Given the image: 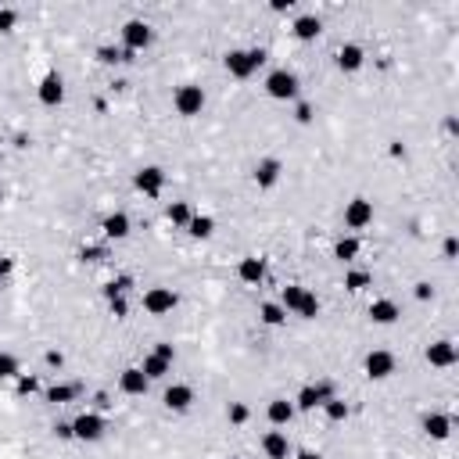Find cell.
<instances>
[{
    "mask_svg": "<svg viewBox=\"0 0 459 459\" xmlns=\"http://www.w3.org/2000/svg\"><path fill=\"white\" fill-rule=\"evenodd\" d=\"M262 61H266V51H262V47H255V51H230L223 58V65H226V72L233 79H248L251 72L262 65Z\"/></svg>",
    "mask_w": 459,
    "mask_h": 459,
    "instance_id": "6da1fadb",
    "label": "cell"
},
{
    "mask_svg": "<svg viewBox=\"0 0 459 459\" xmlns=\"http://www.w3.org/2000/svg\"><path fill=\"white\" fill-rule=\"evenodd\" d=\"M266 93L273 101H294L298 97V75L287 72V69H276L266 75Z\"/></svg>",
    "mask_w": 459,
    "mask_h": 459,
    "instance_id": "7a4b0ae2",
    "label": "cell"
},
{
    "mask_svg": "<svg viewBox=\"0 0 459 459\" xmlns=\"http://www.w3.org/2000/svg\"><path fill=\"white\" fill-rule=\"evenodd\" d=\"M151 40H154V33H151V25L144 19H130V22L122 25V43H126V51H130V54L148 51Z\"/></svg>",
    "mask_w": 459,
    "mask_h": 459,
    "instance_id": "3957f363",
    "label": "cell"
},
{
    "mask_svg": "<svg viewBox=\"0 0 459 459\" xmlns=\"http://www.w3.org/2000/svg\"><path fill=\"white\" fill-rule=\"evenodd\" d=\"M172 104H176V112L183 119H194V115H201V108H204V90L194 86V83H183L176 90V97H172Z\"/></svg>",
    "mask_w": 459,
    "mask_h": 459,
    "instance_id": "277c9868",
    "label": "cell"
},
{
    "mask_svg": "<svg viewBox=\"0 0 459 459\" xmlns=\"http://www.w3.org/2000/svg\"><path fill=\"white\" fill-rule=\"evenodd\" d=\"M104 431H108V423H104V416H97V413H83V416L72 420V438H75V441H101Z\"/></svg>",
    "mask_w": 459,
    "mask_h": 459,
    "instance_id": "5b68a950",
    "label": "cell"
},
{
    "mask_svg": "<svg viewBox=\"0 0 459 459\" xmlns=\"http://www.w3.org/2000/svg\"><path fill=\"white\" fill-rule=\"evenodd\" d=\"M176 305H180V294L172 291V287H151V291L144 294V309H148L151 316H169Z\"/></svg>",
    "mask_w": 459,
    "mask_h": 459,
    "instance_id": "8992f818",
    "label": "cell"
},
{
    "mask_svg": "<svg viewBox=\"0 0 459 459\" xmlns=\"http://www.w3.org/2000/svg\"><path fill=\"white\" fill-rule=\"evenodd\" d=\"M370 223H373V201H366V198H352V201H348L344 226L348 230H362V226H370Z\"/></svg>",
    "mask_w": 459,
    "mask_h": 459,
    "instance_id": "52a82bcc",
    "label": "cell"
},
{
    "mask_svg": "<svg viewBox=\"0 0 459 459\" xmlns=\"http://www.w3.org/2000/svg\"><path fill=\"white\" fill-rule=\"evenodd\" d=\"M133 187H137L140 194H148V198H158V194H162V187H165V172L158 169V165H144L133 176Z\"/></svg>",
    "mask_w": 459,
    "mask_h": 459,
    "instance_id": "ba28073f",
    "label": "cell"
},
{
    "mask_svg": "<svg viewBox=\"0 0 459 459\" xmlns=\"http://www.w3.org/2000/svg\"><path fill=\"white\" fill-rule=\"evenodd\" d=\"M162 402H165V409H172V413H187L191 402H194V388L191 384H169Z\"/></svg>",
    "mask_w": 459,
    "mask_h": 459,
    "instance_id": "9c48e42d",
    "label": "cell"
},
{
    "mask_svg": "<svg viewBox=\"0 0 459 459\" xmlns=\"http://www.w3.org/2000/svg\"><path fill=\"white\" fill-rule=\"evenodd\" d=\"M395 373V355L384 352V348H377V352L366 355V377L370 381H384V377Z\"/></svg>",
    "mask_w": 459,
    "mask_h": 459,
    "instance_id": "30bf717a",
    "label": "cell"
},
{
    "mask_svg": "<svg viewBox=\"0 0 459 459\" xmlns=\"http://www.w3.org/2000/svg\"><path fill=\"white\" fill-rule=\"evenodd\" d=\"M36 93H40V104H47V108H58L61 101H65V83H61V75H58V72H47Z\"/></svg>",
    "mask_w": 459,
    "mask_h": 459,
    "instance_id": "8fae6325",
    "label": "cell"
},
{
    "mask_svg": "<svg viewBox=\"0 0 459 459\" xmlns=\"http://www.w3.org/2000/svg\"><path fill=\"white\" fill-rule=\"evenodd\" d=\"M327 399H334V388H330L327 381L323 384H305L302 391H298V409H316V405H323Z\"/></svg>",
    "mask_w": 459,
    "mask_h": 459,
    "instance_id": "7c38bea8",
    "label": "cell"
},
{
    "mask_svg": "<svg viewBox=\"0 0 459 459\" xmlns=\"http://www.w3.org/2000/svg\"><path fill=\"white\" fill-rule=\"evenodd\" d=\"M456 344L452 341H434L431 348H427V362L431 366H438V370H445V366H456Z\"/></svg>",
    "mask_w": 459,
    "mask_h": 459,
    "instance_id": "4fadbf2b",
    "label": "cell"
},
{
    "mask_svg": "<svg viewBox=\"0 0 459 459\" xmlns=\"http://www.w3.org/2000/svg\"><path fill=\"white\" fill-rule=\"evenodd\" d=\"M148 377H144V370L140 366H130V370H122L119 373V388H122V395H148Z\"/></svg>",
    "mask_w": 459,
    "mask_h": 459,
    "instance_id": "5bb4252c",
    "label": "cell"
},
{
    "mask_svg": "<svg viewBox=\"0 0 459 459\" xmlns=\"http://www.w3.org/2000/svg\"><path fill=\"white\" fill-rule=\"evenodd\" d=\"M362 61H366V51H362L359 43H344L341 51H338V69L341 72H359Z\"/></svg>",
    "mask_w": 459,
    "mask_h": 459,
    "instance_id": "9a60e30c",
    "label": "cell"
},
{
    "mask_svg": "<svg viewBox=\"0 0 459 459\" xmlns=\"http://www.w3.org/2000/svg\"><path fill=\"white\" fill-rule=\"evenodd\" d=\"M280 172H283L280 158H262V162L255 165V183L262 187V191H269V187L280 180Z\"/></svg>",
    "mask_w": 459,
    "mask_h": 459,
    "instance_id": "2e32d148",
    "label": "cell"
},
{
    "mask_svg": "<svg viewBox=\"0 0 459 459\" xmlns=\"http://www.w3.org/2000/svg\"><path fill=\"white\" fill-rule=\"evenodd\" d=\"M101 230H104L108 241H126V237H130V215H126V212H112L101 223Z\"/></svg>",
    "mask_w": 459,
    "mask_h": 459,
    "instance_id": "e0dca14e",
    "label": "cell"
},
{
    "mask_svg": "<svg viewBox=\"0 0 459 459\" xmlns=\"http://www.w3.org/2000/svg\"><path fill=\"white\" fill-rule=\"evenodd\" d=\"M399 316H402V312H399V305H395L391 298H377V302L370 305V320L381 323V327H391Z\"/></svg>",
    "mask_w": 459,
    "mask_h": 459,
    "instance_id": "ac0fdd59",
    "label": "cell"
},
{
    "mask_svg": "<svg viewBox=\"0 0 459 459\" xmlns=\"http://www.w3.org/2000/svg\"><path fill=\"white\" fill-rule=\"evenodd\" d=\"M262 452H266L269 459H287V456H291V441H287V434L269 431V434L262 438Z\"/></svg>",
    "mask_w": 459,
    "mask_h": 459,
    "instance_id": "d6986e66",
    "label": "cell"
},
{
    "mask_svg": "<svg viewBox=\"0 0 459 459\" xmlns=\"http://www.w3.org/2000/svg\"><path fill=\"white\" fill-rule=\"evenodd\" d=\"M423 431H427V438L445 441V438L452 434V416H445V413H431V416H423Z\"/></svg>",
    "mask_w": 459,
    "mask_h": 459,
    "instance_id": "ffe728a7",
    "label": "cell"
},
{
    "mask_svg": "<svg viewBox=\"0 0 459 459\" xmlns=\"http://www.w3.org/2000/svg\"><path fill=\"white\" fill-rule=\"evenodd\" d=\"M323 33V19H320V14H302V19H294V36L298 40H316V36H320Z\"/></svg>",
    "mask_w": 459,
    "mask_h": 459,
    "instance_id": "44dd1931",
    "label": "cell"
},
{
    "mask_svg": "<svg viewBox=\"0 0 459 459\" xmlns=\"http://www.w3.org/2000/svg\"><path fill=\"white\" fill-rule=\"evenodd\" d=\"M237 276H241L244 283H262V276H266V262L255 259V255H248V259H241V266H237Z\"/></svg>",
    "mask_w": 459,
    "mask_h": 459,
    "instance_id": "7402d4cb",
    "label": "cell"
},
{
    "mask_svg": "<svg viewBox=\"0 0 459 459\" xmlns=\"http://www.w3.org/2000/svg\"><path fill=\"white\" fill-rule=\"evenodd\" d=\"M266 416H269V423H273V427H283V423H291L294 405L287 399H273V402L266 405Z\"/></svg>",
    "mask_w": 459,
    "mask_h": 459,
    "instance_id": "603a6c76",
    "label": "cell"
},
{
    "mask_svg": "<svg viewBox=\"0 0 459 459\" xmlns=\"http://www.w3.org/2000/svg\"><path fill=\"white\" fill-rule=\"evenodd\" d=\"M140 370H144V377H148V381H162L165 373H172V362L151 352V355L144 359V366H140Z\"/></svg>",
    "mask_w": 459,
    "mask_h": 459,
    "instance_id": "cb8c5ba5",
    "label": "cell"
},
{
    "mask_svg": "<svg viewBox=\"0 0 459 459\" xmlns=\"http://www.w3.org/2000/svg\"><path fill=\"white\" fill-rule=\"evenodd\" d=\"M187 233L198 237V241H209V237L215 233V219L212 215H194L191 223H187Z\"/></svg>",
    "mask_w": 459,
    "mask_h": 459,
    "instance_id": "d4e9b609",
    "label": "cell"
},
{
    "mask_svg": "<svg viewBox=\"0 0 459 459\" xmlns=\"http://www.w3.org/2000/svg\"><path fill=\"white\" fill-rule=\"evenodd\" d=\"M302 294H305L302 283H287V287L280 291V305H283V312H298V305H302Z\"/></svg>",
    "mask_w": 459,
    "mask_h": 459,
    "instance_id": "484cf974",
    "label": "cell"
},
{
    "mask_svg": "<svg viewBox=\"0 0 459 459\" xmlns=\"http://www.w3.org/2000/svg\"><path fill=\"white\" fill-rule=\"evenodd\" d=\"M165 215H169V223L172 226H187V223H191V204H187V201H172L169 204V209H165Z\"/></svg>",
    "mask_w": 459,
    "mask_h": 459,
    "instance_id": "4316f807",
    "label": "cell"
},
{
    "mask_svg": "<svg viewBox=\"0 0 459 459\" xmlns=\"http://www.w3.org/2000/svg\"><path fill=\"white\" fill-rule=\"evenodd\" d=\"M259 316H262V323H266V327H280L283 320H287V312H283L280 302H266V305L259 309Z\"/></svg>",
    "mask_w": 459,
    "mask_h": 459,
    "instance_id": "83f0119b",
    "label": "cell"
},
{
    "mask_svg": "<svg viewBox=\"0 0 459 459\" xmlns=\"http://www.w3.org/2000/svg\"><path fill=\"white\" fill-rule=\"evenodd\" d=\"M370 283H373V276L366 273V269H348L344 273V287L348 291H366Z\"/></svg>",
    "mask_w": 459,
    "mask_h": 459,
    "instance_id": "f1b7e54d",
    "label": "cell"
},
{
    "mask_svg": "<svg viewBox=\"0 0 459 459\" xmlns=\"http://www.w3.org/2000/svg\"><path fill=\"white\" fill-rule=\"evenodd\" d=\"M79 395V388L75 384H54V388H47V402H58V405H65V402H72Z\"/></svg>",
    "mask_w": 459,
    "mask_h": 459,
    "instance_id": "f546056e",
    "label": "cell"
},
{
    "mask_svg": "<svg viewBox=\"0 0 459 459\" xmlns=\"http://www.w3.org/2000/svg\"><path fill=\"white\" fill-rule=\"evenodd\" d=\"M323 413H327V420L341 423V420H348V402L334 395V399H327V402H323Z\"/></svg>",
    "mask_w": 459,
    "mask_h": 459,
    "instance_id": "4dcf8cb0",
    "label": "cell"
},
{
    "mask_svg": "<svg viewBox=\"0 0 459 459\" xmlns=\"http://www.w3.org/2000/svg\"><path fill=\"white\" fill-rule=\"evenodd\" d=\"M334 255H338L341 262H352V259L359 255V241H355V237H341V241L334 244Z\"/></svg>",
    "mask_w": 459,
    "mask_h": 459,
    "instance_id": "1f68e13d",
    "label": "cell"
},
{
    "mask_svg": "<svg viewBox=\"0 0 459 459\" xmlns=\"http://www.w3.org/2000/svg\"><path fill=\"white\" fill-rule=\"evenodd\" d=\"M298 316H302V320H316V316H320V298L316 294H302V305H298Z\"/></svg>",
    "mask_w": 459,
    "mask_h": 459,
    "instance_id": "d6a6232c",
    "label": "cell"
},
{
    "mask_svg": "<svg viewBox=\"0 0 459 459\" xmlns=\"http://www.w3.org/2000/svg\"><path fill=\"white\" fill-rule=\"evenodd\" d=\"M4 377H19V359L0 352V381H4Z\"/></svg>",
    "mask_w": 459,
    "mask_h": 459,
    "instance_id": "836d02e7",
    "label": "cell"
},
{
    "mask_svg": "<svg viewBox=\"0 0 459 459\" xmlns=\"http://www.w3.org/2000/svg\"><path fill=\"white\" fill-rule=\"evenodd\" d=\"M97 61L101 65H115V61H122V51H115V47H97Z\"/></svg>",
    "mask_w": 459,
    "mask_h": 459,
    "instance_id": "e575fe53",
    "label": "cell"
},
{
    "mask_svg": "<svg viewBox=\"0 0 459 459\" xmlns=\"http://www.w3.org/2000/svg\"><path fill=\"white\" fill-rule=\"evenodd\" d=\"M226 416H230V423H244V420H248V405H244V402H230Z\"/></svg>",
    "mask_w": 459,
    "mask_h": 459,
    "instance_id": "d590c367",
    "label": "cell"
},
{
    "mask_svg": "<svg viewBox=\"0 0 459 459\" xmlns=\"http://www.w3.org/2000/svg\"><path fill=\"white\" fill-rule=\"evenodd\" d=\"M14 22H19V14H14L11 8H0V33H11Z\"/></svg>",
    "mask_w": 459,
    "mask_h": 459,
    "instance_id": "8d00e7d4",
    "label": "cell"
},
{
    "mask_svg": "<svg viewBox=\"0 0 459 459\" xmlns=\"http://www.w3.org/2000/svg\"><path fill=\"white\" fill-rule=\"evenodd\" d=\"M294 119L302 122V126H309V122H312V104H309V101H302V104L294 108Z\"/></svg>",
    "mask_w": 459,
    "mask_h": 459,
    "instance_id": "74e56055",
    "label": "cell"
},
{
    "mask_svg": "<svg viewBox=\"0 0 459 459\" xmlns=\"http://www.w3.org/2000/svg\"><path fill=\"white\" fill-rule=\"evenodd\" d=\"M154 355H162V359L172 362V359H176V348H172L169 341H158V344H154Z\"/></svg>",
    "mask_w": 459,
    "mask_h": 459,
    "instance_id": "f35d334b",
    "label": "cell"
},
{
    "mask_svg": "<svg viewBox=\"0 0 459 459\" xmlns=\"http://www.w3.org/2000/svg\"><path fill=\"white\" fill-rule=\"evenodd\" d=\"M416 298H420V302H431V298H434V287H431L427 280H420V283H416Z\"/></svg>",
    "mask_w": 459,
    "mask_h": 459,
    "instance_id": "ab89813d",
    "label": "cell"
},
{
    "mask_svg": "<svg viewBox=\"0 0 459 459\" xmlns=\"http://www.w3.org/2000/svg\"><path fill=\"white\" fill-rule=\"evenodd\" d=\"M36 391V381H33V377H22L19 373V395H33Z\"/></svg>",
    "mask_w": 459,
    "mask_h": 459,
    "instance_id": "60d3db41",
    "label": "cell"
},
{
    "mask_svg": "<svg viewBox=\"0 0 459 459\" xmlns=\"http://www.w3.org/2000/svg\"><path fill=\"white\" fill-rule=\"evenodd\" d=\"M291 4H294V0H273V4H269V8H273V11L280 14V11H291Z\"/></svg>",
    "mask_w": 459,
    "mask_h": 459,
    "instance_id": "b9f144b4",
    "label": "cell"
},
{
    "mask_svg": "<svg viewBox=\"0 0 459 459\" xmlns=\"http://www.w3.org/2000/svg\"><path fill=\"white\" fill-rule=\"evenodd\" d=\"M456 251H459V244H456V237H449V241H445V259H456Z\"/></svg>",
    "mask_w": 459,
    "mask_h": 459,
    "instance_id": "7bdbcfd3",
    "label": "cell"
},
{
    "mask_svg": "<svg viewBox=\"0 0 459 459\" xmlns=\"http://www.w3.org/2000/svg\"><path fill=\"white\" fill-rule=\"evenodd\" d=\"M54 434H58V438H72V423H58Z\"/></svg>",
    "mask_w": 459,
    "mask_h": 459,
    "instance_id": "ee69618b",
    "label": "cell"
},
{
    "mask_svg": "<svg viewBox=\"0 0 459 459\" xmlns=\"http://www.w3.org/2000/svg\"><path fill=\"white\" fill-rule=\"evenodd\" d=\"M11 273V259H4V255H0V280H4Z\"/></svg>",
    "mask_w": 459,
    "mask_h": 459,
    "instance_id": "f6af8a7d",
    "label": "cell"
},
{
    "mask_svg": "<svg viewBox=\"0 0 459 459\" xmlns=\"http://www.w3.org/2000/svg\"><path fill=\"white\" fill-rule=\"evenodd\" d=\"M47 362H51V366H61L65 359H61V352H47Z\"/></svg>",
    "mask_w": 459,
    "mask_h": 459,
    "instance_id": "bcb514c9",
    "label": "cell"
},
{
    "mask_svg": "<svg viewBox=\"0 0 459 459\" xmlns=\"http://www.w3.org/2000/svg\"><path fill=\"white\" fill-rule=\"evenodd\" d=\"M298 459H323V456H320V452H302Z\"/></svg>",
    "mask_w": 459,
    "mask_h": 459,
    "instance_id": "7dc6e473",
    "label": "cell"
}]
</instances>
